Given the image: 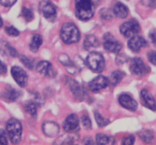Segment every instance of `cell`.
Wrapping results in <instances>:
<instances>
[{
  "instance_id": "3",
  "label": "cell",
  "mask_w": 156,
  "mask_h": 145,
  "mask_svg": "<svg viewBox=\"0 0 156 145\" xmlns=\"http://www.w3.org/2000/svg\"><path fill=\"white\" fill-rule=\"evenodd\" d=\"M6 132L12 144H18L21 140L22 126L16 119H11L6 124Z\"/></svg>"
},
{
  "instance_id": "15",
  "label": "cell",
  "mask_w": 156,
  "mask_h": 145,
  "mask_svg": "<svg viewBox=\"0 0 156 145\" xmlns=\"http://www.w3.org/2000/svg\"><path fill=\"white\" fill-rule=\"evenodd\" d=\"M142 103L144 106L152 111H156V101L153 96L147 89H143L140 92Z\"/></svg>"
},
{
  "instance_id": "20",
  "label": "cell",
  "mask_w": 156,
  "mask_h": 145,
  "mask_svg": "<svg viewBox=\"0 0 156 145\" xmlns=\"http://www.w3.org/2000/svg\"><path fill=\"white\" fill-rule=\"evenodd\" d=\"M0 53L4 56L18 57V53L15 48L12 47L8 42L4 40H0Z\"/></svg>"
},
{
  "instance_id": "8",
  "label": "cell",
  "mask_w": 156,
  "mask_h": 145,
  "mask_svg": "<svg viewBox=\"0 0 156 145\" xmlns=\"http://www.w3.org/2000/svg\"><path fill=\"white\" fill-rule=\"evenodd\" d=\"M40 12L42 13L44 18L47 21L50 22L55 21L57 15V11H56V7L51 2L48 0H43L40 2L39 5Z\"/></svg>"
},
{
  "instance_id": "36",
  "label": "cell",
  "mask_w": 156,
  "mask_h": 145,
  "mask_svg": "<svg viewBox=\"0 0 156 145\" xmlns=\"http://www.w3.org/2000/svg\"><path fill=\"white\" fill-rule=\"evenodd\" d=\"M82 123L83 127L87 130L91 129V121L88 116H83L82 117Z\"/></svg>"
},
{
  "instance_id": "33",
  "label": "cell",
  "mask_w": 156,
  "mask_h": 145,
  "mask_svg": "<svg viewBox=\"0 0 156 145\" xmlns=\"http://www.w3.org/2000/svg\"><path fill=\"white\" fill-rule=\"evenodd\" d=\"M5 30L6 33L9 36H17L19 35V31L18 30H17L15 27H14L13 26H8V27H5Z\"/></svg>"
},
{
  "instance_id": "16",
  "label": "cell",
  "mask_w": 156,
  "mask_h": 145,
  "mask_svg": "<svg viewBox=\"0 0 156 145\" xmlns=\"http://www.w3.org/2000/svg\"><path fill=\"white\" fill-rule=\"evenodd\" d=\"M21 91L15 89L12 87H7L3 92H2L1 97L7 102H14L21 97Z\"/></svg>"
},
{
  "instance_id": "17",
  "label": "cell",
  "mask_w": 156,
  "mask_h": 145,
  "mask_svg": "<svg viewBox=\"0 0 156 145\" xmlns=\"http://www.w3.org/2000/svg\"><path fill=\"white\" fill-rule=\"evenodd\" d=\"M42 129L45 135L48 137H53L59 133V126L55 122H44Z\"/></svg>"
},
{
  "instance_id": "43",
  "label": "cell",
  "mask_w": 156,
  "mask_h": 145,
  "mask_svg": "<svg viewBox=\"0 0 156 145\" xmlns=\"http://www.w3.org/2000/svg\"><path fill=\"white\" fill-rule=\"evenodd\" d=\"M83 144H94L93 140L91 138H87L85 140H83Z\"/></svg>"
},
{
  "instance_id": "39",
  "label": "cell",
  "mask_w": 156,
  "mask_h": 145,
  "mask_svg": "<svg viewBox=\"0 0 156 145\" xmlns=\"http://www.w3.org/2000/svg\"><path fill=\"white\" fill-rule=\"evenodd\" d=\"M16 2L17 0H0V4L5 7H11Z\"/></svg>"
},
{
  "instance_id": "31",
  "label": "cell",
  "mask_w": 156,
  "mask_h": 145,
  "mask_svg": "<svg viewBox=\"0 0 156 145\" xmlns=\"http://www.w3.org/2000/svg\"><path fill=\"white\" fill-rule=\"evenodd\" d=\"M19 59L20 61L21 62V63H22L27 68H28V69L30 70H33V68H34L33 60H31L30 58L27 57V56H24V55H21V56H19Z\"/></svg>"
},
{
  "instance_id": "44",
  "label": "cell",
  "mask_w": 156,
  "mask_h": 145,
  "mask_svg": "<svg viewBox=\"0 0 156 145\" xmlns=\"http://www.w3.org/2000/svg\"><path fill=\"white\" fill-rule=\"evenodd\" d=\"M2 26H3V21H2V19L1 17H0V28H1Z\"/></svg>"
},
{
  "instance_id": "11",
  "label": "cell",
  "mask_w": 156,
  "mask_h": 145,
  "mask_svg": "<svg viewBox=\"0 0 156 145\" xmlns=\"http://www.w3.org/2000/svg\"><path fill=\"white\" fill-rule=\"evenodd\" d=\"M109 85V80L103 75H99L94 78L88 84L90 90L93 93H99L101 91L106 88Z\"/></svg>"
},
{
  "instance_id": "28",
  "label": "cell",
  "mask_w": 156,
  "mask_h": 145,
  "mask_svg": "<svg viewBox=\"0 0 156 145\" xmlns=\"http://www.w3.org/2000/svg\"><path fill=\"white\" fill-rule=\"evenodd\" d=\"M139 136L143 140V142L149 144L152 141L154 138V134L152 131L150 130H142L141 132H139Z\"/></svg>"
},
{
  "instance_id": "19",
  "label": "cell",
  "mask_w": 156,
  "mask_h": 145,
  "mask_svg": "<svg viewBox=\"0 0 156 145\" xmlns=\"http://www.w3.org/2000/svg\"><path fill=\"white\" fill-rule=\"evenodd\" d=\"M79 139V136L76 133L64 134L62 136L59 137L55 141L54 144H73Z\"/></svg>"
},
{
  "instance_id": "38",
  "label": "cell",
  "mask_w": 156,
  "mask_h": 145,
  "mask_svg": "<svg viewBox=\"0 0 156 145\" xmlns=\"http://www.w3.org/2000/svg\"><path fill=\"white\" fill-rule=\"evenodd\" d=\"M148 60L153 64L154 65H156V51H150L147 54Z\"/></svg>"
},
{
  "instance_id": "24",
  "label": "cell",
  "mask_w": 156,
  "mask_h": 145,
  "mask_svg": "<svg viewBox=\"0 0 156 145\" xmlns=\"http://www.w3.org/2000/svg\"><path fill=\"white\" fill-rule=\"evenodd\" d=\"M126 74L123 71L117 70L111 73V75L109 79V84H111L113 87H116L125 77Z\"/></svg>"
},
{
  "instance_id": "27",
  "label": "cell",
  "mask_w": 156,
  "mask_h": 145,
  "mask_svg": "<svg viewBox=\"0 0 156 145\" xmlns=\"http://www.w3.org/2000/svg\"><path fill=\"white\" fill-rule=\"evenodd\" d=\"M59 59L61 63L64 65L65 67H66L67 70H69V68H71V73L73 74V69H76V66L74 63L71 61V59L69 58V56H67L66 54H61L60 56H59Z\"/></svg>"
},
{
  "instance_id": "9",
  "label": "cell",
  "mask_w": 156,
  "mask_h": 145,
  "mask_svg": "<svg viewBox=\"0 0 156 145\" xmlns=\"http://www.w3.org/2000/svg\"><path fill=\"white\" fill-rule=\"evenodd\" d=\"M12 78L21 88H25L28 81V76L26 71L19 66H13L11 69Z\"/></svg>"
},
{
  "instance_id": "30",
  "label": "cell",
  "mask_w": 156,
  "mask_h": 145,
  "mask_svg": "<svg viewBox=\"0 0 156 145\" xmlns=\"http://www.w3.org/2000/svg\"><path fill=\"white\" fill-rule=\"evenodd\" d=\"M21 16L24 18L27 22H30L34 19V13L30 9L27 7H23L22 11H21Z\"/></svg>"
},
{
  "instance_id": "22",
  "label": "cell",
  "mask_w": 156,
  "mask_h": 145,
  "mask_svg": "<svg viewBox=\"0 0 156 145\" xmlns=\"http://www.w3.org/2000/svg\"><path fill=\"white\" fill-rule=\"evenodd\" d=\"M100 44L98 40L95 36L92 34L86 35L84 40L83 47L85 50H90L91 49H94L98 47Z\"/></svg>"
},
{
  "instance_id": "12",
  "label": "cell",
  "mask_w": 156,
  "mask_h": 145,
  "mask_svg": "<svg viewBox=\"0 0 156 145\" xmlns=\"http://www.w3.org/2000/svg\"><path fill=\"white\" fill-rule=\"evenodd\" d=\"M148 46L149 44L147 41L141 36H133L128 41V47L131 51L136 53H140L142 49Z\"/></svg>"
},
{
  "instance_id": "21",
  "label": "cell",
  "mask_w": 156,
  "mask_h": 145,
  "mask_svg": "<svg viewBox=\"0 0 156 145\" xmlns=\"http://www.w3.org/2000/svg\"><path fill=\"white\" fill-rule=\"evenodd\" d=\"M113 12L119 18H126L129 15V9L122 2L115 3L113 8Z\"/></svg>"
},
{
  "instance_id": "35",
  "label": "cell",
  "mask_w": 156,
  "mask_h": 145,
  "mask_svg": "<svg viewBox=\"0 0 156 145\" xmlns=\"http://www.w3.org/2000/svg\"><path fill=\"white\" fill-rule=\"evenodd\" d=\"M135 142V136L133 135H129L128 136H125L122 140L123 145H132Z\"/></svg>"
},
{
  "instance_id": "32",
  "label": "cell",
  "mask_w": 156,
  "mask_h": 145,
  "mask_svg": "<svg viewBox=\"0 0 156 145\" xmlns=\"http://www.w3.org/2000/svg\"><path fill=\"white\" fill-rule=\"evenodd\" d=\"M100 16L102 19H105L108 21V20H111L114 18V12L109 9L107 8H104V9H101L100 10Z\"/></svg>"
},
{
  "instance_id": "41",
  "label": "cell",
  "mask_w": 156,
  "mask_h": 145,
  "mask_svg": "<svg viewBox=\"0 0 156 145\" xmlns=\"http://www.w3.org/2000/svg\"><path fill=\"white\" fill-rule=\"evenodd\" d=\"M149 39L151 40L152 43L156 47V29H154V30H152L150 32H149Z\"/></svg>"
},
{
  "instance_id": "37",
  "label": "cell",
  "mask_w": 156,
  "mask_h": 145,
  "mask_svg": "<svg viewBox=\"0 0 156 145\" xmlns=\"http://www.w3.org/2000/svg\"><path fill=\"white\" fill-rule=\"evenodd\" d=\"M8 139L5 131L0 129V145H7Z\"/></svg>"
},
{
  "instance_id": "29",
  "label": "cell",
  "mask_w": 156,
  "mask_h": 145,
  "mask_svg": "<svg viewBox=\"0 0 156 145\" xmlns=\"http://www.w3.org/2000/svg\"><path fill=\"white\" fill-rule=\"evenodd\" d=\"M94 118H95L96 123L99 127H105L110 123V120L108 119H105L104 117H102L101 115L97 111L94 112Z\"/></svg>"
},
{
  "instance_id": "6",
  "label": "cell",
  "mask_w": 156,
  "mask_h": 145,
  "mask_svg": "<svg viewBox=\"0 0 156 145\" xmlns=\"http://www.w3.org/2000/svg\"><path fill=\"white\" fill-rule=\"evenodd\" d=\"M129 70L131 73L137 76H144L150 72V67L145 63L140 57H135L130 61Z\"/></svg>"
},
{
  "instance_id": "2",
  "label": "cell",
  "mask_w": 156,
  "mask_h": 145,
  "mask_svg": "<svg viewBox=\"0 0 156 145\" xmlns=\"http://www.w3.org/2000/svg\"><path fill=\"white\" fill-rule=\"evenodd\" d=\"M60 36L65 43L72 44L79 42L81 34L76 24L73 23H66L61 28Z\"/></svg>"
},
{
  "instance_id": "26",
  "label": "cell",
  "mask_w": 156,
  "mask_h": 145,
  "mask_svg": "<svg viewBox=\"0 0 156 145\" xmlns=\"http://www.w3.org/2000/svg\"><path fill=\"white\" fill-rule=\"evenodd\" d=\"M42 43H43L42 36H41L40 34L34 35L33 37H32L31 41H30V45H29L30 51L33 52V53H37V52L39 50L40 47H41V46L42 45Z\"/></svg>"
},
{
  "instance_id": "34",
  "label": "cell",
  "mask_w": 156,
  "mask_h": 145,
  "mask_svg": "<svg viewBox=\"0 0 156 145\" xmlns=\"http://www.w3.org/2000/svg\"><path fill=\"white\" fill-rule=\"evenodd\" d=\"M129 58L126 56L125 54H123V53H120V54H118L116 57V63L118 65H122L123 64L126 63L128 61Z\"/></svg>"
},
{
  "instance_id": "4",
  "label": "cell",
  "mask_w": 156,
  "mask_h": 145,
  "mask_svg": "<svg viewBox=\"0 0 156 145\" xmlns=\"http://www.w3.org/2000/svg\"><path fill=\"white\" fill-rule=\"evenodd\" d=\"M86 65L92 71L96 73H101L105 68V60L101 53L97 52H91L87 56Z\"/></svg>"
},
{
  "instance_id": "13",
  "label": "cell",
  "mask_w": 156,
  "mask_h": 145,
  "mask_svg": "<svg viewBox=\"0 0 156 145\" xmlns=\"http://www.w3.org/2000/svg\"><path fill=\"white\" fill-rule=\"evenodd\" d=\"M36 69L41 75L46 78H54L56 75V71L53 65L47 61H41L36 65Z\"/></svg>"
},
{
  "instance_id": "14",
  "label": "cell",
  "mask_w": 156,
  "mask_h": 145,
  "mask_svg": "<svg viewBox=\"0 0 156 145\" xmlns=\"http://www.w3.org/2000/svg\"><path fill=\"white\" fill-rule=\"evenodd\" d=\"M118 101L120 106L129 111H133L134 112V111L136 110L137 107H138L137 102L130 95L127 94H121L119 97Z\"/></svg>"
},
{
  "instance_id": "23",
  "label": "cell",
  "mask_w": 156,
  "mask_h": 145,
  "mask_svg": "<svg viewBox=\"0 0 156 145\" xmlns=\"http://www.w3.org/2000/svg\"><path fill=\"white\" fill-rule=\"evenodd\" d=\"M37 106L38 105L37 104L34 100H29V101L24 103V109L27 113H28L30 116L35 119L37 117Z\"/></svg>"
},
{
  "instance_id": "18",
  "label": "cell",
  "mask_w": 156,
  "mask_h": 145,
  "mask_svg": "<svg viewBox=\"0 0 156 145\" xmlns=\"http://www.w3.org/2000/svg\"><path fill=\"white\" fill-rule=\"evenodd\" d=\"M66 83L68 85L69 88H70L71 91L73 92V95L77 100H82L83 98V91L81 88L79 84L74 79H72L71 78H67Z\"/></svg>"
},
{
  "instance_id": "5",
  "label": "cell",
  "mask_w": 156,
  "mask_h": 145,
  "mask_svg": "<svg viewBox=\"0 0 156 145\" xmlns=\"http://www.w3.org/2000/svg\"><path fill=\"white\" fill-rule=\"evenodd\" d=\"M141 30V27L137 20L134 18L128 20L120 27V32L126 38L132 37L138 34Z\"/></svg>"
},
{
  "instance_id": "1",
  "label": "cell",
  "mask_w": 156,
  "mask_h": 145,
  "mask_svg": "<svg viewBox=\"0 0 156 145\" xmlns=\"http://www.w3.org/2000/svg\"><path fill=\"white\" fill-rule=\"evenodd\" d=\"M76 15L80 21H87L94 15L95 5L93 0H76Z\"/></svg>"
},
{
  "instance_id": "25",
  "label": "cell",
  "mask_w": 156,
  "mask_h": 145,
  "mask_svg": "<svg viewBox=\"0 0 156 145\" xmlns=\"http://www.w3.org/2000/svg\"><path fill=\"white\" fill-rule=\"evenodd\" d=\"M96 143L100 145L114 144H115V139L112 136L99 133L96 135Z\"/></svg>"
},
{
  "instance_id": "42",
  "label": "cell",
  "mask_w": 156,
  "mask_h": 145,
  "mask_svg": "<svg viewBox=\"0 0 156 145\" xmlns=\"http://www.w3.org/2000/svg\"><path fill=\"white\" fill-rule=\"evenodd\" d=\"M7 72V66L0 60V74H4Z\"/></svg>"
},
{
  "instance_id": "10",
  "label": "cell",
  "mask_w": 156,
  "mask_h": 145,
  "mask_svg": "<svg viewBox=\"0 0 156 145\" xmlns=\"http://www.w3.org/2000/svg\"><path fill=\"white\" fill-rule=\"evenodd\" d=\"M64 130L66 132L69 133H77L80 129L79 126V117L76 114H70L66 120L64 121L62 125Z\"/></svg>"
},
{
  "instance_id": "7",
  "label": "cell",
  "mask_w": 156,
  "mask_h": 145,
  "mask_svg": "<svg viewBox=\"0 0 156 145\" xmlns=\"http://www.w3.org/2000/svg\"><path fill=\"white\" fill-rule=\"evenodd\" d=\"M103 46L106 51L111 53H119L123 48L121 43L111 33H106L103 37Z\"/></svg>"
},
{
  "instance_id": "40",
  "label": "cell",
  "mask_w": 156,
  "mask_h": 145,
  "mask_svg": "<svg viewBox=\"0 0 156 145\" xmlns=\"http://www.w3.org/2000/svg\"><path fill=\"white\" fill-rule=\"evenodd\" d=\"M141 2L144 5L151 8L156 7V0H141Z\"/></svg>"
}]
</instances>
